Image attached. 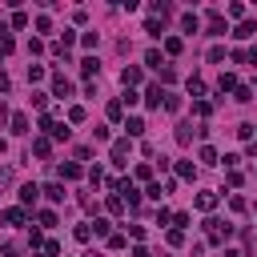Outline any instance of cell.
<instances>
[{"label": "cell", "instance_id": "obj_1", "mask_svg": "<svg viewBox=\"0 0 257 257\" xmlns=\"http://www.w3.org/2000/svg\"><path fill=\"white\" fill-rule=\"evenodd\" d=\"M229 233H233V225H225V221H217V217H205V241H209V245H221Z\"/></svg>", "mask_w": 257, "mask_h": 257}, {"label": "cell", "instance_id": "obj_2", "mask_svg": "<svg viewBox=\"0 0 257 257\" xmlns=\"http://www.w3.org/2000/svg\"><path fill=\"white\" fill-rule=\"evenodd\" d=\"M52 96H60V100L72 96V80H68L64 72H52Z\"/></svg>", "mask_w": 257, "mask_h": 257}, {"label": "cell", "instance_id": "obj_3", "mask_svg": "<svg viewBox=\"0 0 257 257\" xmlns=\"http://www.w3.org/2000/svg\"><path fill=\"white\" fill-rule=\"evenodd\" d=\"M205 28H209V36H225V16L221 12H209L205 16Z\"/></svg>", "mask_w": 257, "mask_h": 257}, {"label": "cell", "instance_id": "obj_4", "mask_svg": "<svg viewBox=\"0 0 257 257\" xmlns=\"http://www.w3.org/2000/svg\"><path fill=\"white\" fill-rule=\"evenodd\" d=\"M108 153H112V165H128V161H124V157H128V137L112 141V149H108Z\"/></svg>", "mask_w": 257, "mask_h": 257}, {"label": "cell", "instance_id": "obj_5", "mask_svg": "<svg viewBox=\"0 0 257 257\" xmlns=\"http://www.w3.org/2000/svg\"><path fill=\"white\" fill-rule=\"evenodd\" d=\"M40 193H44V189H40V185H32V181H28V185H20V205H36V201H40Z\"/></svg>", "mask_w": 257, "mask_h": 257}, {"label": "cell", "instance_id": "obj_6", "mask_svg": "<svg viewBox=\"0 0 257 257\" xmlns=\"http://www.w3.org/2000/svg\"><path fill=\"white\" fill-rule=\"evenodd\" d=\"M193 205H197L201 213H213V209H217V193H213V189H205V193H197V201H193Z\"/></svg>", "mask_w": 257, "mask_h": 257}, {"label": "cell", "instance_id": "obj_7", "mask_svg": "<svg viewBox=\"0 0 257 257\" xmlns=\"http://www.w3.org/2000/svg\"><path fill=\"white\" fill-rule=\"evenodd\" d=\"M120 84H124V88H137V84H141V68H137V64L120 68Z\"/></svg>", "mask_w": 257, "mask_h": 257}, {"label": "cell", "instance_id": "obj_8", "mask_svg": "<svg viewBox=\"0 0 257 257\" xmlns=\"http://www.w3.org/2000/svg\"><path fill=\"white\" fill-rule=\"evenodd\" d=\"M161 100H165L161 84H149V88H145V104H149V108H161Z\"/></svg>", "mask_w": 257, "mask_h": 257}, {"label": "cell", "instance_id": "obj_9", "mask_svg": "<svg viewBox=\"0 0 257 257\" xmlns=\"http://www.w3.org/2000/svg\"><path fill=\"white\" fill-rule=\"evenodd\" d=\"M32 157H40V161L52 157V141H48V137H36V141H32Z\"/></svg>", "mask_w": 257, "mask_h": 257}, {"label": "cell", "instance_id": "obj_10", "mask_svg": "<svg viewBox=\"0 0 257 257\" xmlns=\"http://www.w3.org/2000/svg\"><path fill=\"white\" fill-rule=\"evenodd\" d=\"M80 173H84V169H80L76 161H64V165H60V181H80Z\"/></svg>", "mask_w": 257, "mask_h": 257}, {"label": "cell", "instance_id": "obj_11", "mask_svg": "<svg viewBox=\"0 0 257 257\" xmlns=\"http://www.w3.org/2000/svg\"><path fill=\"white\" fill-rule=\"evenodd\" d=\"M44 197H48L52 205H60V201H64V185H60V181H48V185H44Z\"/></svg>", "mask_w": 257, "mask_h": 257}, {"label": "cell", "instance_id": "obj_12", "mask_svg": "<svg viewBox=\"0 0 257 257\" xmlns=\"http://www.w3.org/2000/svg\"><path fill=\"white\" fill-rule=\"evenodd\" d=\"M4 221H8V225H28V213L16 205V209H4Z\"/></svg>", "mask_w": 257, "mask_h": 257}, {"label": "cell", "instance_id": "obj_13", "mask_svg": "<svg viewBox=\"0 0 257 257\" xmlns=\"http://www.w3.org/2000/svg\"><path fill=\"white\" fill-rule=\"evenodd\" d=\"M80 72H84V76H96V72H100V60H96V56H84V60H80Z\"/></svg>", "mask_w": 257, "mask_h": 257}, {"label": "cell", "instance_id": "obj_14", "mask_svg": "<svg viewBox=\"0 0 257 257\" xmlns=\"http://www.w3.org/2000/svg\"><path fill=\"white\" fill-rule=\"evenodd\" d=\"M217 88H221V92H237V76H233V72H221Z\"/></svg>", "mask_w": 257, "mask_h": 257}, {"label": "cell", "instance_id": "obj_15", "mask_svg": "<svg viewBox=\"0 0 257 257\" xmlns=\"http://www.w3.org/2000/svg\"><path fill=\"white\" fill-rule=\"evenodd\" d=\"M12 133H16V137L32 133V128H28V116H24V112H16V116H12Z\"/></svg>", "mask_w": 257, "mask_h": 257}, {"label": "cell", "instance_id": "obj_16", "mask_svg": "<svg viewBox=\"0 0 257 257\" xmlns=\"http://www.w3.org/2000/svg\"><path fill=\"white\" fill-rule=\"evenodd\" d=\"M124 128H128V141H133V137H141V133H145V120H141V116H128V120H124Z\"/></svg>", "mask_w": 257, "mask_h": 257}, {"label": "cell", "instance_id": "obj_17", "mask_svg": "<svg viewBox=\"0 0 257 257\" xmlns=\"http://www.w3.org/2000/svg\"><path fill=\"white\" fill-rule=\"evenodd\" d=\"M193 133H197V128H193L189 120H181V124H177V141H181V145H189V141H193Z\"/></svg>", "mask_w": 257, "mask_h": 257}, {"label": "cell", "instance_id": "obj_18", "mask_svg": "<svg viewBox=\"0 0 257 257\" xmlns=\"http://www.w3.org/2000/svg\"><path fill=\"white\" fill-rule=\"evenodd\" d=\"M177 177L193 181V177H197V165H193V161H177Z\"/></svg>", "mask_w": 257, "mask_h": 257}, {"label": "cell", "instance_id": "obj_19", "mask_svg": "<svg viewBox=\"0 0 257 257\" xmlns=\"http://www.w3.org/2000/svg\"><path fill=\"white\" fill-rule=\"evenodd\" d=\"M253 32H257V24H253V20H241L233 36H237V40H245V36H253Z\"/></svg>", "mask_w": 257, "mask_h": 257}, {"label": "cell", "instance_id": "obj_20", "mask_svg": "<svg viewBox=\"0 0 257 257\" xmlns=\"http://www.w3.org/2000/svg\"><path fill=\"white\" fill-rule=\"evenodd\" d=\"M181 28H185V32H197V28H201V20H197L193 12H185V16H181Z\"/></svg>", "mask_w": 257, "mask_h": 257}, {"label": "cell", "instance_id": "obj_21", "mask_svg": "<svg viewBox=\"0 0 257 257\" xmlns=\"http://www.w3.org/2000/svg\"><path fill=\"white\" fill-rule=\"evenodd\" d=\"M181 48H185V44H181V36H165V52H169V56H177Z\"/></svg>", "mask_w": 257, "mask_h": 257}, {"label": "cell", "instance_id": "obj_22", "mask_svg": "<svg viewBox=\"0 0 257 257\" xmlns=\"http://www.w3.org/2000/svg\"><path fill=\"white\" fill-rule=\"evenodd\" d=\"M145 64H149V68H165V60H161V52H157V48H149V52H145Z\"/></svg>", "mask_w": 257, "mask_h": 257}, {"label": "cell", "instance_id": "obj_23", "mask_svg": "<svg viewBox=\"0 0 257 257\" xmlns=\"http://www.w3.org/2000/svg\"><path fill=\"white\" fill-rule=\"evenodd\" d=\"M64 120H68V124H80V120H84V108H80V104H72V108L64 112Z\"/></svg>", "mask_w": 257, "mask_h": 257}, {"label": "cell", "instance_id": "obj_24", "mask_svg": "<svg viewBox=\"0 0 257 257\" xmlns=\"http://www.w3.org/2000/svg\"><path fill=\"white\" fill-rule=\"evenodd\" d=\"M197 157H201V165H217V149H209V145H201Z\"/></svg>", "mask_w": 257, "mask_h": 257}, {"label": "cell", "instance_id": "obj_25", "mask_svg": "<svg viewBox=\"0 0 257 257\" xmlns=\"http://www.w3.org/2000/svg\"><path fill=\"white\" fill-rule=\"evenodd\" d=\"M92 233H96V237H104V241L112 237V233H108V221H104V217H96V221H92Z\"/></svg>", "mask_w": 257, "mask_h": 257}, {"label": "cell", "instance_id": "obj_26", "mask_svg": "<svg viewBox=\"0 0 257 257\" xmlns=\"http://www.w3.org/2000/svg\"><path fill=\"white\" fill-rule=\"evenodd\" d=\"M189 96H205V80H197V76H189Z\"/></svg>", "mask_w": 257, "mask_h": 257}, {"label": "cell", "instance_id": "obj_27", "mask_svg": "<svg viewBox=\"0 0 257 257\" xmlns=\"http://www.w3.org/2000/svg\"><path fill=\"white\" fill-rule=\"evenodd\" d=\"M133 177H137V181H153V165H137Z\"/></svg>", "mask_w": 257, "mask_h": 257}, {"label": "cell", "instance_id": "obj_28", "mask_svg": "<svg viewBox=\"0 0 257 257\" xmlns=\"http://www.w3.org/2000/svg\"><path fill=\"white\" fill-rule=\"evenodd\" d=\"M145 193H149L153 201H161V197H165V185H161V181H149V189H145Z\"/></svg>", "mask_w": 257, "mask_h": 257}, {"label": "cell", "instance_id": "obj_29", "mask_svg": "<svg viewBox=\"0 0 257 257\" xmlns=\"http://www.w3.org/2000/svg\"><path fill=\"white\" fill-rule=\"evenodd\" d=\"M12 28H28V12L16 8V12H12Z\"/></svg>", "mask_w": 257, "mask_h": 257}, {"label": "cell", "instance_id": "obj_30", "mask_svg": "<svg viewBox=\"0 0 257 257\" xmlns=\"http://www.w3.org/2000/svg\"><path fill=\"white\" fill-rule=\"evenodd\" d=\"M28 80H32V84L44 80V64H28Z\"/></svg>", "mask_w": 257, "mask_h": 257}, {"label": "cell", "instance_id": "obj_31", "mask_svg": "<svg viewBox=\"0 0 257 257\" xmlns=\"http://www.w3.org/2000/svg\"><path fill=\"white\" fill-rule=\"evenodd\" d=\"M193 112H197V116H209L213 104H209V100H193Z\"/></svg>", "mask_w": 257, "mask_h": 257}, {"label": "cell", "instance_id": "obj_32", "mask_svg": "<svg viewBox=\"0 0 257 257\" xmlns=\"http://www.w3.org/2000/svg\"><path fill=\"white\" fill-rule=\"evenodd\" d=\"M253 133H257V124H237V137L241 141H253Z\"/></svg>", "mask_w": 257, "mask_h": 257}, {"label": "cell", "instance_id": "obj_33", "mask_svg": "<svg viewBox=\"0 0 257 257\" xmlns=\"http://www.w3.org/2000/svg\"><path fill=\"white\" fill-rule=\"evenodd\" d=\"M36 221H40V225H56V213H52V209H40Z\"/></svg>", "mask_w": 257, "mask_h": 257}, {"label": "cell", "instance_id": "obj_34", "mask_svg": "<svg viewBox=\"0 0 257 257\" xmlns=\"http://www.w3.org/2000/svg\"><path fill=\"white\" fill-rule=\"evenodd\" d=\"M72 237H76V241H88V237H92V225H76Z\"/></svg>", "mask_w": 257, "mask_h": 257}, {"label": "cell", "instance_id": "obj_35", "mask_svg": "<svg viewBox=\"0 0 257 257\" xmlns=\"http://www.w3.org/2000/svg\"><path fill=\"white\" fill-rule=\"evenodd\" d=\"M165 241L177 249V245H185V233H181V229H169V237H165Z\"/></svg>", "mask_w": 257, "mask_h": 257}, {"label": "cell", "instance_id": "obj_36", "mask_svg": "<svg viewBox=\"0 0 257 257\" xmlns=\"http://www.w3.org/2000/svg\"><path fill=\"white\" fill-rule=\"evenodd\" d=\"M229 16H233V20H245V4L233 0V4H229Z\"/></svg>", "mask_w": 257, "mask_h": 257}, {"label": "cell", "instance_id": "obj_37", "mask_svg": "<svg viewBox=\"0 0 257 257\" xmlns=\"http://www.w3.org/2000/svg\"><path fill=\"white\" fill-rule=\"evenodd\" d=\"M96 40H100V32H84V36H80V44H84V48H96Z\"/></svg>", "mask_w": 257, "mask_h": 257}, {"label": "cell", "instance_id": "obj_38", "mask_svg": "<svg viewBox=\"0 0 257 257\" xmlns=\"http://www.w3.org/2000/svg\"><path fill=\"white\" fill-rule=\"evenodd\" d=\"M161 80H165V84H173V80H177V68H173V64H165V68H161Z\"/></svg>", "mask_w": 257, "mask_h": 257}, {"label": "cell", "instance_id": "obj_39", "mask_svg": "<svg viewBox=\"0 0 257 257\" xmlns=\"http://www.w3.org/2000/svg\"><path fill=\"white\" fill-rule=\"evenodd\" d=\"M137 100H141V96H137V88H124V96H120V104H128V108H133Z\"/></svg>", "mask_w": 257, "mask_h": 257}, {"label": "cell", "instance_id": "obj_40", "mask_svg": "<svg viewBox=\"0 0 257 257\" xmlns=\"http://www.w3.org/2000/svg\"><path fill=\"white\" fill-rule=\"evenodd\" d=\"M165 108H169V112H177V108H181V96H173V92H165Z\"/></svg>", "mask_w": 257, "mask_h": 257}, {"label": "cell", "instance_id": "obj_41", "mask_svg": "<svg viewBox=\"0 0 257 257\" xmlns=\"http://www.w3.org/2000/svg\"><path fill=\"white\" fill-rule=\"evenodd\" d=\"M120 108H124V104H120V100H112V104L104 108V112H108V120H120Z\"/></svg>", "mask_w": 257, "mask_h": 257}, {"label": "cell", "instance_id": "obj_42", "mask_svg": "<svg viewBox=\"0 0 257 257\" xmlns=\"http://www.w3.org/2000/svg\"><path fill=\"white\" fill-rule=\"evenodd\" d=\"M36 32H52V20L48 16H36Z\"/></svg>", "mask_w": 257, "mask_h": 257}, {"label": "cell", "instance_id": "obj_43", "mask_svg": "<svg viewBox=\"0 0 257 257\" xmlns=\"http://www.w3.org/2000/svg\"><path fill=\"white\" fill-rule=\"evenodd\" d=\"M145 32H149V36H161V20H157V16H153V20H149V24H145Z\"/></svg>", "mask_w": 257, "mask_h": 257}, {"label": "cell", "instance_id": "obj_44", "mask_svg": "<svg viewBox=\"0 0 257 257\" xmlns=\"http://www.w3.org/2000/svg\"><path fill=\"white\" fill-rule=\"evenodd\" d=\"M72 40H76V32H72V28H64V36H60V48L68 52V44H72Z\"/></svg>", "mask_w": 257, "mask_h": 257}, {"label": "cell", "instance_id": "obj_45", "mask_svg": "<svg viewBox=\"0 0 257 257\" xmlns=\"http://www.w3.org/2000/svg\"><path fill=\"white\" fill-rule=\"evenodd\" d=\"M209 60H213V64H217V60H225V48H221V44H213V48H209Z\"/></svg>", "mask_w": 257, "mask_h": 257}, {"label": "cell", "instance_id": "obj_46", "mask_svg": "<svg viewBox=\"0 0 257 257\" xmlns=\"http://www.w3.org/2000/svg\"><path fill=\"white\" fill-rule=\"evenodd\" d=\"M237 100L245 104V100H253V88H245V84H237Z\"/></svg>", "mask_w": 257, "mask_h": 257}, {"label": "cell", "instance_id": "obj_47", "mask_svg": "<svg viewBox=\"0 0 257 257\" xmlns=\"http://www.w3.org/2000/svg\"><path fill=\"white\" fill-rule=\"evenodd\" d=\"M48 104V92H32V108H44Z\"/></svg>", "mask_w": 257, "mask_h": 257}, {"label": "cell", "instance_id": "obj_48", "mask_svg": "<svg viewBox=\"0 0 257 257\" xmlns=\"http://www.w3.org/2000/svg\"><path fill=\"white\" fill-rule=\"evenodd\" d=\"M229 209L233 213H245V197H229Z\"/></svg>", "mask_w": 257, "mask_h": 257}, {"label": "cell", "instance_id": "obj_49", "mask_svg": "<svg viewBox=\"0 0 257 257\" xmlns=\"http://www.w3.org/2000/svg\"><path fill=\"white\" fill-rule=\"evenodd\" d=\"M56 253H60V245L56 241H44V257H56Z\"/></svg>", "mask_w": 257, "mask_h": 257}, {"label": "cell", "instance_id": "obj_50", "mask_svg": "<svg viewBox=\"0 0 257 257\" xmlns=\"http://www.w3.org/2000/svg\"><path fill=\"white\" fill-rule=\"evenodd\" d=\"M12 185V169H0V189H8Z\"/></svg>", "mask_w": 257, "mask_h": 257}, {"label": "cell", "instance_id": "obj_51", "mask_svg": "<svg viewBox=\"0 0 257 257\" xmlns=\"http://www.w3.org/2000/svg\"><path fill=\"white\" fill-rule=\"evenodd\" d=\"M8 88H12V80H8V76H4V68H0V92H8Z\"/></svg>", "mask_w": 257, "mask_h": 257}, {"label": "cell", "instance_id": "obj_52", "mask_svg": "<svg viewBox=\"0 0 257 257\" xmlns=\"http://www.w3.org/2000/svg\"><path fill=\"white\" fill-rule=\"evenodd\" d=\"M4 257H20V249H16L12 241H8V245H4Z\"/></svg>", "mask_w": 257, "mask_h": 257}, {"label": "cell", "instance_id": "obj_53", "mask_svg": "<svg viewBox=\"0 0 257 257\" xmlns=\"http://www.w3.org/2000/svg\"><path fill=\"white\" fill-rule=\"evenodd\" d=\"M133 257H153V253H149L145 245H137V249H133Z\"/></svg>", "mask_w": 257, "mask_h": 257}, {"label": "cell", "instance_id": "obj_54", "mask_svg": "<svg viewBox=\"0 0 257 257\" xmlns=\"http://www.w3.org/2000/svg\"><path fill=\"white\" fill-rule=\"evenodd\" d=\"M225 257H241V253H237V249H225Z\"/></svg>", "mask_w": 257, "mask_h": 257}, {"label": "cell", "instance_id": "obj_55", "mask_svg": "<svg viewBox=\"0 0 257 257\" xmlns=\"http://www.w3.org/2000/svg\"><path fill=\"white\" fill-rule=\"evenodd\" d=\"M253 177H257V173H253Z\"/></svg>", "mask_w": 257, "mask_h": 257}, {"label": "cell", "instance_id": "obj_56", "mask_svg": "<svg viewBox=\"0 0 257 257\" xmlns=\"http://www.w3.org/2000/svg\"><path fill=\"white\" fill-rule=\"evenodd\" d=\"M253 52H257V48H253Z\"/></svg>", "mask_w": 257, "mask_h": 257}]
</instances>
